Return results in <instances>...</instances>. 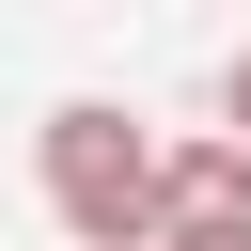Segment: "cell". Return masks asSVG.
Instances as JSON below:
<instances>
[{
	"instance_id": "cell-1",
	"label": "cell",
	"mask_w": 251,
	"mask_h": 251,
	"mask_svg": "<svg viewBox=\"0 0 251 251\" xmlns=\"http://www.w3.org/2000/svg\"><path fill=\"white\" fill-rule=\"evenodd\" d=\"M157 173H173V141L141 110H110V94H63L31 126V188H47V220L78 251H157Z\"/></svg>"
},
{
	"instance_id": "cell-2",
	"label": "cell",
	"mask_w": 251,
	"mask_h": 251,
	"mask_svg": "<svg viewBox=\"0 0 251 251\" xmlns=\"http://www.w3.org/2000/svg\"><path fill=\"white\" fill-rule=\"evenodd\" d=\"M157 235H251V141H235V126H188V141H173Z\"/></svg>"
},
{
	"instance_id": "cell-3",
	"label": "cell",
	"mask_w": 251,
	"mask_h": 251,
	"mask_svg": "<svg viewBox=\"0 0 251 251\" xmlns=\"http://www.w3.org/2000/svg\"><path fill=\"white\" fill-rule=\"evenodd\" d=\"M220 126H235V141H251V47H235V63H220Z\"/></svg>"
},
{
	"instance_id": "cell-4",
	"label": "cell",
	"mask_w": 251,
	"mask_h": 251,
	"mask_svg": "<svg viewBox=\"0 0 251 251\" xmlns=\"http://www.w3.org/2000/svg\"><path fill=\"white\" fill-rule=\"evenodd\" d=\"M157 251H251V235H157Z\"/></svg>"
}]
</instances>
